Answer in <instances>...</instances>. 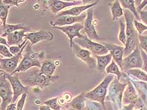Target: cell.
Returning a JSON list of instances; mask_svg holds the SVG:
<instances>
[{"instance_id": "20", "label": "cell", "mask_w": 147, "mask_h": 110, "mask_svg": "<svg viewBox=\"0 0 147 110\" xmlns=\"http://www.w3.org/2000/svg\"><path fill=\"white\" fill-rule=\"evenodd\" d=\"M85 93L82 92L76 96L71 101L66 105V108L69 110H85Z\"/></svg>"}, {"instance_id": "35", "label": "cell", "mask_w": 147, "mask_h": 110, "mask_svg": "<svg viewBox=\"0 0 147 110\" xmlns=\"http://www.w3.org/2000/svg\"><path fill=\"white\" fill-rule=\"evenodd\" d=\"M0 53L1 55L6 58H10L13 56L11 52L9 51V49H8V47L5 45H0Z\"/></svg>"}, {"instance_id": "25", "label": "cell", "mask_w": 147, "mask_h": 110, "mask_svg": "<svg viewBox=\"0 0 147 110\" xmlns=\"http://www.w3.org/2000/svg\"><path fill=\"white\" fill-rule=\"evenodd\" d=\"M118 1H119L121 5L123 6L124 9H129V11L133 13L136 20H140L139 13L137 10L135 0H118Z\"/></svg>"}, {"instance_id": "31", "label": "cell", "mask_w": 147, "mask_h": 110, "mask_svg": "<svg viewBox=\"0 0 147 110\" xmlns=\"http://www.w3.org/2000/svg\"><path fill=\"white\" fill-rule=\"evenodd\" d=\"M44 105L49 106L53 110H61L62 106L58 103V97H53L44 102Z\"/></svg>"}, {"instance_id": "4", "label": "cell", "mask_w": 147, "mask_h": 110, "mask_svg": "<svg viewBox=\"0 0 147 110\" xmlns=\"http://www.w3.org/2000/svg\"><path fill=\"white\" fill-rule=\"evenodd\" d=\"M114 79V75L113 74H108L97 87L89 92L85 93V96L86 98L93 101L98 102L105 108L104 102L106 99L108 88Z\"/></svg>"}, {"instance_id": "40", "label": "cell", "mask_w": 147, "mask_h": 110, "mask_svg": "<svg viewBox=\"0 0 147 110\" xmlns=\"http://www.w3.org/2000/svg\"><path fill=\"white\" fill-rule=\"evenodd\" d=\"M136 105L135 103H130L129 105H124V106L121 110H133V108H135Z\"/></svg>"}, {"instance_id": "48", "label": "cell", "mask_w": 147, "mask_h": 110, "mask_svg": "<svg viewBox=\"0 0 147 110\" xmlns=\"http://www.w3.org/2000/svg\"><path fill=\"white\" fill-rule=\"evenodd\" d=\"M133 110H143V108H139V109H133Z\"/></svg>"}, {"instance_id": "28", "label": "cell", "mask_w": 147, "mask_h": 110, "mask_svg": "<svg viewBox=\"0 0 147 110\" xmlns=\"http://www.w3.org/2000/svg\"><path fill=\"white\" fill-rule=\"evenodd\" d=\"M105 72L108 74L116 75L117 77V79L118 81H120L121 78L123 76V75L119 70V66H118V65L113 59L112 60L111 64L105 69Z\"/></svg>"}, {"instance_id": "15", "label": "cell", "mask_w": 147, "mask_h": 110, "mask_svg": "<svg viewBox=\"0 0 147 110\" xmlns=\"http://www.w3.org/2000/svg\"><path fill=\"white\" fill-rule=\"evenodd\" d=\"M54 35L49 31L40 30L39 31H34L25 34L24 40H28L32 45L43 40L52 41L54 39Z\"/></svg>"}, {"instance_id": "39", "label": "cell", "mask_w": 147, "mask_h": 110, "mask_svg": "<svg viewBox=\"0 0 147 110\" xmlns=\"http://www.w3.org/2000/svg\"><path fill=\"white\" fill-rule=\"evenodd\" d=\"M3 3H5L6 5H9L11 6H17L18 7V0H2Z\"/></svg>"}, {"instance_id": "37", "label": "cell", "mask_w": 147, "mask_h": 110, "mask_svg": "<svg viewBox=\"0 0 147 110\" xmlns=\"http://www.w3.org/2000/svg\"><path fill=\"white\" fill-rule=\"evenodd\" d=\"M141 50V54L143 61V70L147 74V54L144 50L140 49Z\"/></svg>"}, {"instance_id": "1", "label": "cell", "mask_w": 147, "mask_h": 110, "mask_svg": "<svg viewBox=\"0 0 147 110\" xmlns=\"http://www.w3.org/2000/svg\"><path fill=\"white\" fill-rule=\"evenodd\" d=\"M31 68L25 72L18 73L19 78L24 86L27 87H36L44 89L51 86L59 79L58 75H46L40 72L39 69Z\"/></svg>"}, {"instance_id": "7", "label": "cell", "mask_w": 147, "mask_h": 110, "mask_svg": "<svg viewBox=\"0 0 147 110\" xmlns=\"http://www.w3.org/2000/svg\"><path fill=\"white\" fill-rule=\"evenodd\" d=\"M119 81L115 79L112 81L109 87V95L107 99H109L116 105L119 109H121L123 96L127 84L120 83Z\"/></svg>"}, {"instance_id": "38", "label": "cell", "mask_w": 147, "mask_h": 110, "mask_svg": "<svg viewBox=\"0 0 147 110\" xmlns=\"http://www.w3.org/2000/svg\"><path fill=\"white\" fill-rule=\"evenodd\" d=\"M138 13L140 15V20L147 26V10H142L138 11Z\"/></svg>"}, {"instance_id": "24", "label": "cell", "mask_w": 147, "mask_h": 110, "mask_svg": "<svg viewBox=\"0 0 147 110\" xmlns=\"http://www.w3.org/2000/svg\"><path fill=\"white\" fill-rule=\"evenodd\" d=\"M57 65L51 60H45L42 62L40 72L46 75H53Z\"/></svg>"}, {"instance_id": "46", "label": "cell", "mask_w": 147, "mask_h": 110, "mask_svg": "<svg viewBox=\"0 0 147 110\" xmlns=\"http://www.w3.org/2000/svg\"><path fill=\"white\" fill-rule=\"evenodd\" d=\"M135 5H136V8H138V6L141 5L142 2L143 1V0H135Z\"/></svg>"}, {"instance_id": "21", "label": "cell", "mask_w": 147, "mask_h": 110, "mask_svg": "<svg viewBox=\"0 0 147 110\" xmlns=\"http://www.w3.org/2000/svg\"><path fill=\"white\" fill-rule=\"evenodd\" d=\"M26 32H27L26 30H18L8 34L6 37H7L8 47L11 45H18L23 43L24 42V39Z\"/></svg>"}, {"instance_id": "6", "label": "cell", "mask_w": 147, "mask_h": 110, "mask_svg": "<svg viewBox=\"0 0 147 110\" xmlns=\"http://www.w3.org/2000/svg\"><path fill=\"white\" fill-rule=\"evenodd\" d=\"M73 42L77 43L83 49H87L90 51L92 54L95 56L106 55L109 52V50L104 44L95 42L90 39H88L87 36L84 35V37L81 38V39L75 38L73 40Z\"/></svg>"}, {"instance_id": "3", "label": "cell", "mask_w": 147, "mask_h": 110, "mask_svg": "<svg viewBox=\"0 0 147 110\" xmlns=\"http://www.w3.org/2000/svg\"><path fill=\"white\" fill-rule=\"evenodd\" d=\"M24 52V57L22 58L17 69L11 75L21 72H25L34 67H41L42 63L40 61L39 53L34 51L32 50V45L30 42L28 43V40Z\"/></svg>"}, {"instance_id": "41", "label": "cell", "mask_w": 147, "mask_h": 110, "mask_svg": "<svg viewBox=\"0 0 147 110\" xmlns=\"http://www.w3.org/2000/svg\"><path fill=\"white\" fill-rule=\"evenodd\" d=\"M146 5H147V0H143V1L142 2L141 5L137 8V10H138V11L143 10V9H144Z\"/></svg>"}, {"instance_id": "36", "label": "cell", "mask_w": 147, "mask_h": 110, "mask_svg": "<svg viewBox=\"0 0 147 110\" xmlns=\"http://www.w3.org/2000/svg\"><path fill=\"white\" fill-rule=\"evenodd\" d=\"M27 93H24L22 95L20 100L18 101L17 104V110H23L25 101H26L27 98Z\"/></svg>"}, {"instance_id": "34", "label": "cell", "mask_w": 147, "mask_h": 110, "mask_svg": "<svg viewBox=\"0 0 147 110\" xmlns=\"http://www.w3.org/2000/svg\"><path fill=\"white\" fill-rule=\"evenodd\" d=\"M138 40L140 48L144 50L147 54V35H138Z\"/></svg>"}, {"instance_id": "18", "label": "cell", "mask_w": 147, "mask_h": 110, "mask_svg": "<svg viewBox=\"0 0 147 110\" xmlns=\"http://www.w3.org/2000/svg\"><path fill=\"white\" fill-rule=\"evenodd\" d=\"M80 1L75 2H66L61 0H48L47 1V7L51 12L56 14L61 10L67 7H70L73 5H77L81 4Z\"/></svg>"}, {"instance_id": "49", "label": "cell", "mask_w": 147, "mask_h": 110, "mask_svg": "<svg viewBox=\"0 0 147 110\" xmlns=\"http://www.w3.org/2000/svg\"><path fill=\"white\" fill-rule=\"evenodd\" d=\"M145 9H147V5L145 6Z\"/></svg>"}, {"instance_id": "14", "label": "cell", "mask_w": 147, "mask_h": 110, "mask_svg": "<svg viewBox=\"0 0 147 110\" xmlns=\"http://www.w3.org/2000/svg\"><path fill=\"white\" fill-rule=\"evenodd\" d=\"M94 9L92 8L87 10V18L84 22V31L88 39L99 40L100 37L98 35L94 24Z\"/></svg>"}, {"instance_id": "2", "label": "cell", "mask_w": 147, "mask_h": 110, "mask_svg": "<svg viewBox=\"0 0 147 110\" xmlns=\"http://www.w3.org/2000/svg\"><path fill=\"white\" fill-rule=\"evenodd\" d=\"M124 19L126 21V43L124 47V57L128 56L131 53L136 47L139 45L138 33L136 30L134 20L135 16L129 9H124Z\"/></svg>"}, {"instance_id": "23", "label": "cell", "mask_w": 147, "mask_h": 110, "mask_svg": "<svg viewBox=\"0 0 147 110\" xmlns=\"http://www.w3.org/2000/svg\"><path fill=\"white\" fill-rule=\"evenodd\" d=\"M97 59V67L96 69L98 71L104 72L105 69L110 64L111 62L113 60L111 53H107L106 55H97L95 56Z\"/></svg>"}, {"instance_id": "45", "label": "cell", "mask_w": 147, "mask_h": 110, "mask_svg": "<svg viewBox=\"0 0 147 110\" xmlns=\"http://www.w3.org/2000/svg\"><path fill=\"white\" fill-rule=\"evenodd\" d=\"M37 1L44 5L45 7H47V1H48V0H37Z\"/></svg>"}, {"instance_id": "26", "label": "cell", "mask_w": 147, "mask_h": 110, "mask_svg": "<svg viewBox=\"0 0 147 110\" xmlns=\"http://www.w3.org/2000/svg\"><path fill=\"white\" fill-rule=\"evenodd\" d=\"M111 11L112 13V20H116L124 15V10L121 7L119 1L114 0L111 5Z\"/></svg>"}, {"instance_id": "42", "label": "cell", "mask_w": 147, "mask_h": 110, "mask_svg": "<svg viewBox=\"0 0 147 110\" xmlns=\"http://www.w3.org/2000/svg\"><path fill=\"white\" fill-rule=\"evenodd\" d=\"M6 110H17V104L15 103H11L7 106Z\"/></svg>"}, {"instance_id": "22", "label": "cell", "mask_w": 147, "mask_h": 110, "mask_svg": "<svg viewBox=\"0 0 147 110\" xmlns=\"http://www.w3.org/2000/svg\"><path fill=\"white\" fill-rule=\"evenodd\" d=\"M18 30L30 31V27L25 25V23H18L15 25L6 24L5 27L1 30V37H5L8 34Z\"/></svg>"}, {"instance_id": "27", "label": "cell", "mask_w": 147, "mask_h": 110, "mask_svg": "<svg viewBox=\"0 0 147 110\" xmlns=\"http://www.w3.org/2000/svg\"><path fill=\"white\" fill-rule=\"evenodd\" d=\"M11 6L3 3L2 0L0 1V20H1V30L5 27L7 20L9 9Z\"/></svg>"}, {"instance_id": "29", "label": "cell", "mask_w": 147, "mask_h": 110, "mask_svg": "<svg viewBox=\"0 0 147 110\" xmlns=\"http://www.w3.org/2000/svg\"><path fill=\"white\" fill-rule=\"evenodd\" d=\"M126 72L129 75H131L138 79L147 83V74L144 71H142L140 69H132Z\"/></svg>"}, {"instance_id": "44", "label": "cell", "mask_w": 147, "mask_h": 110, "mask_svg": "<svg viewBox=\"0 0 147 110\" xmlns=\"http://www.w3.org/2000/svg\"><path fill=\"white\" fill-rule=\"evenodd\" d=\"M0 43H1V45H5L8 46L7 40H6L5 38H3V37H1V38H0Z\"/></svg>"}, {"instance_id": "8", "label": "cell", "mask_w": 147, "mask_h": 110, "mask_svg": "<svg viewBox=\"0 0 147 110\" xmlns=\"http://www.w3.org/2000/svg\"><path fill=\"white\" fill-rule=\"evenodd\" d=\"M143 61L141 50L140 49V45H138L131 53L123 59L121 71L127 72L132 69H143Z\"/></svg>"}, {"instance_id": "33", "label": "cell", "mask_w": 147, "mask_h": 110, "mask_svg": "<svg viewBox=\"0 0 147 110\" xmlns=\"http://www.w3.org/2000/svg\"><path fill=\"white\" fill-rule=\"evenodd\" d=\"M134 25H135L136 30L138 31V35H142V33L144 32L145 31L147 30L146 25L142 23L141 22L136 20V19L134 20Z\"/></svg>"}, {"instance_id": "16", "label": "cell", "mask_w": 147, "mask_h": 110, "mask_svg": "<svg viewBox=\"0 0 147 110\" xmlns=\"http://www.w3.org/2000/svg\"><path fill=\"white\" fill-rule=\"evenodd\" d=\"M102 44L107 47L109 51L110 52L113 59L116 62L120 69H122L123 62V56L124 53V47L119 46L117 45H114V44H110L107 43L103 42Z\"/></svg>"}, {"instance_id": "30", "label": "cell", "mask_w": 147, "mask_h": 110, "mask_svg": "<svg viewBox=\"0 0 147 110\" xmlns=\"http://www.w3.org/2000/svg\"><path fill=\"white\" fill-rule=\"evenodd\" d=\"M118 39L124 45H125L126 43V23L122 20L119 21V32L118 35Z\"/></svg>"}, {"instance_id": "17", "label": "cell", "mask_w": 147, "mask_h": 110, "mask_svg": "<svg viewBox=\"0 0 147 110\" xmlns=\"http://www.w3.org/2000/svg\"><path fill=\"white\" fill-rule=\"evenodd\" d=\"M140 99L135 86L131 82H128L123 93V103L124 105H129L130 103H135L137 105Z\"/></svg>"}, {"instance_id": "9", "label": "cell", "mask_w": 147, "mask_h": 110, "mask_svg": "<svg viewBox=\"0 0 147 110\" xmlns=\"http://www.w3.org/2000/svg\"><path fill=\"white\" fill-rule=\"evenodd\" d=\"M71 49L76 57L85 62L89 68L91 69H96L97 59H95L92 56V54L90 51L87 49H83L82 47L78 45L75 42H73Z\"/></svg>"}, {"instance_id": "13", "label": "cell", "mask_w": 147, "mask_h": 110, "mask_svg": "<svg viewBox=\"0 0 147 110\" xmlns=\"http://www.w3.org/2000/svg\"><path fill=\"white\" fill-rule=\"evenodd\" d=\"M86 18H87V14L85 13H82L79 16H61L59 17H56L54 20L51 21L50 24L52 25V27L66 26L76 23H81L85 20Z\"/></svg>"}, {"instance_id": "11", "label": "cell", "mask_w": 147, "mask_h": 110, "mask_svg": "<svg viewBox=\"0 0 147 110\" xmlns=\"http://www.w3.org/2000/svg\"><path fill=\"white\" fill-rule=\"evenodd\" d=\"M5 75L6 78L10 83L13 88V91L12 103H15L19 96L24 93H28V87L25 86L22 84L20 78H19L18 73L15 74V75H11L5 72Z\"/></svg>"}, {"instance_id": "12", "label": "cell", "mask_w": 147, "mask_h": 110, "mask_svg": "<svg viewBox=\"0 0 147 110\" xmlns=\"http://www.w3.org/2000/svg\"><path fill=\"white\" fill-rule=\"evenodd\" d=\"M53 28L61 31L62 32H63L68 37V39L69 40V45L71 48L72 47L73 42H73V40H74L75 38L81 39V38H83L84 37V35H83L80 33V31H81V30H82L83 28H84V26L82 23H76L73 25H66V26L62 27L55 26L53 27Z\"/></svg>"}, {"instance_id": "43", "label": "cell", "mask_w": 147, "mask_h": 110, "mask_svg": "<svg viewBox=\"0 0 147 110\" xmlns=\"http://www.w3.org/2000/svg\"><path fill=\"white\" fill-rule=\"evenodd\" d=\"M39 110H53L51 109L49 106L44 105H40L39 106Z\"/></svg>"}, {"instance_id": "19", "label": "cell", "mask_w": 147, "mask_h": 110, "mask_svg": "<svg viewBox=\"0 0 147 110\" xmlns=\"http://www.w3.org/2000/svg\"><path fill=\"white\" fill-rule=\"evenodd\" d=\"M99 0H97V1H95L94 3H92V4H88L86 5H83V6H75L71 9H68V10L63 11L61 12H59L56 15V17H61V16H65V15H70V16H79L82 13L85 11V10H87V9H90L93 7L95 5L97 4Z\"/></svg>"}, {"instance_id": "5", "label": "cell", "mask_w": 147, "mask_h": 110, "mask_svg": "<svg viewBox=\"0 0 147 110\" xmlns=\"http://www.w3.org/2000/svg\"><path fill=\"white\" fill-rule=\"evenodd\" d=\"M0 96L1 98V110H6L7 106L12 103L13 91L9 81L6 78L5 72L0 71Z\"/></svg>"}, {"instance_id": "32", "label": "cell", "mask_w": 147, "mask_h": 110, "mask_svg": "<svg viewBox=\"0 0 147 110\" xmlns=\"http://www.w3.org/2000/svg\"><path fill=\"white\" fill-rule=\"evenodd\" d=\"M28 40L25 39L24 42L22 43L20 45H13V46H9V51L11 52V53H12L13 55H17L18 53H20V52L21 51L22 49L23 48V47L25 45V44L27 42Z\"/></svg>"}, {"instance_id": "47", "label": "cell", "mask_w": 147, "mask_h": 110, "mask_svg": "<svg viewBox=\"0 0 147 110\" xmlns=\"http://www.w3.org/2000/svg\"><path fill=\"white\" fill-rule=\"evenodd\" d=\"M63 1H66V2H75L74 0H61Z\"/></svg>"}, {"instance_id": "10", "label": "cell", "mask_w": 147, "mask_h": 110, "mask_svg": "<svg viewBox=\"0 0 147 110\" xmlns=\"http://www.w3.org/2000/svg\"><path fill=\"white\" fill-rule=\"evenodd\" d=\"M28 42V41H27ZM27 42L25 44V45L22 49L20 53L17 55H13L12 57L6 58V59H0V69L1 71L6 72V73L12 74L13 72L17 69L18 66V63L22 61V53L26 47Z\"/></svg>"}]
</instances>
